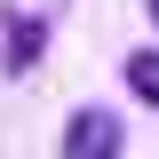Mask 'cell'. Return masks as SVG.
<instances>
[{
	"instance_id": "1",
	"label": "cell",
	"mask_w": 159,
	"mask_h": 159,
	"mask_svg": "<svg viewBox=\"0 0 159 159\" xmlns=\"http://www.w3.org/2000/svg\"><path fill=\"white\" fill-rule=\"evenodd\" d=\"M64 159H127V127H119V111H103V103H80L72 119H64Z\"/></svg>"
},
{
	"instance_id": "2",
	"label": "cell",
	"mask_w": 159,
	"mask_h": 159,
	"mask_svg": "<svg viewBox=\"0 0 159 159\" xmlns=\"http://www.w3.org/2000/svg\"><path fill=\"white\" fill-rule=\"evenodd\" d=\"M119 80H127V96H143L159 111V48H127L119 56Z\"/></svg>"
},
{
	"instance_id": "3",
	"label": "cell",
	"mask_w": 159,
	"mask_h": 159,
	"mask_svg": "<svg viewBox=\"0 0 159 159\" xmlns=\"http://www.w3.org/2000/svg\"><path fill=\"white\" fill-rule=\"evenodd\" d=\"M40 40H48V24H40V16H16V40H8V72H24V64L40 56Z\"/></svg>"
},
{
	"instance_id": "4",
	"label": "cell",
	"mask_w": 159,
	"mask_h": 159,
	"mask_svg": "<svg viewBox=\"0 0 159 159\" xmlns=\"http://www.w3.org/2000/svg\"><path fill=\"white\" fill-rule=\"evenodd\" d=\"M143 8H151V24H159V0H143Z\"/></svg>"
}]
</instances>
